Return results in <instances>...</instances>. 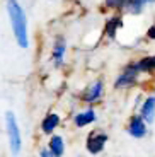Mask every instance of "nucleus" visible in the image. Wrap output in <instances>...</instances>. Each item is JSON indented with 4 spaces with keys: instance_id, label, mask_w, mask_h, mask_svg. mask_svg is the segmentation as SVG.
<instances>
[{
    "instance_id": "nucleus-5",
    "label": "nucleus",
    "mask_w": 155,
    "mask_h": 157,
    "mask_svg": "<svg viewBox=\"0 0 155 157\" xmlns=\"http://www.w3.org/2000/svg\"><path fill=\"white\" fill-rule=\"evenodd\" d=\"M109 142V135L106 133L104 130H92L89 132L85 137V142H84V147H85V152L89 155H101L106 150Z\"/></svg>"
},
{
    "instance_id": "nucleus-16",
    "label": "nucleus",
    "mask_w": 155,
    "mask_h": 157,
    "mask_svg": "<svg viewBox=\"0 0 155 157\" xmlns=\"http://www.w3.org/2000/svg\"><path fill=\"white\" fill-rule=\"evenodd\" d=\"M145 36H147V39H150V41H155V24L148 26V29H147V33H145Z\"/></svg>"
},
{
    "instance_id": "nucleus-11",
    "label": "nucleus",
    "mask_w": 155,
    "mask_h": 157,
    "mask_svg": "<svg viewBox=\"0 0 155 157\" xmlns=\"http://www.w3.org/2000/svg\"><path fill=\"white\" fill-rule=\"evenodd\" d=\"M46 149L53 154L55 157H65L66 154V142H65V137L60 133H53L48 137V142H46Z\"/></svg>"
},
{
    "instance_id": "nucleus-17",
    "label": "nucleus",
    "mask_w": 155,
    "mask_h": 157,
    "mask_svg": "<svg viewBox=\"0 0 155 157\" xmlns=\"http://www.w3.org/2000/svg\"><path fill=\"white\" fill-rule=\"evenodd\" d=\"M38 155H39V157H55L53 154H51L50 150L46 149V145H43V147H39V150H38Z\"/></svg>"
},
{
    "instance_id": "nucleus-2",
    "label": "nucleus",
    "mask_w": 155,
    "mask_h": 157,
    "mask_svg": "<svg viewBox=\"0 0 155 157\" xmlns=\"http://www.w3.org/2000/svg\"><path fill=\"white\" fill-rule=\"evenodd\" d=\"M4 125H5V135H7V144L9 150L14 157H19L22 152L24 142H22V132H21L19 121L14 111H7L4 116Z\"/></svg>"
},
{
    "instance_id": "nucleus-1",
    "label": "nucleus",
    "mask_w": 155,
    "mask_h": 157,
    "mask_svg": "<svg viewBox=\"0 0 155 157\" xmlns=\"http://www.w3.org/2000/svg\"><path fill=\"white\" fill-rule=\"evenodd\" d=\"M5 10L9 16V22L12 28V36L16 39L19 48L26 50L29 48V24L24 7L19 0H7L5 2Z\"/></svg>"
},
{
    "instance_id": "nucleus-15",
    "label": "nucleus",
    "mask_w": 155,
    "mask_h": 157,
    "mask_svg": "<svg viewBox=\"0 0 155 157\" xmlns=\"http://www.w3.org/2000/svg\"><path fill=\"white\" fill-rule=\"evenodd\" d=\"M124 2H126V0H104V5H106V9H109V10L121 12L123 7H124Z\"/></svg>"
},
{
    "instance_id": "nucleus-20",
    "label": "nucleus",
    "mask_w": 155,
    "mask_h": 157,
    "mask_svg": "<svg viewBox=\"0 0 155 157\" xmlns=\"http://www.w3.org/2000/svg\"><path fill=\"white\" fill-rule=\"evenodd\" d=\"M51 2H53V0H51Z\"/></svg>"
},
{
    "instance_id": "nucleus-8",
    "label": "nucleus",
    "mask_w": 155,
    "mask_h": 157,
    "mask_svg": "<svg viewBox=\"0 0 155 157\" xmlns=\"http://www.w3.org/2000/svg\"><path fill=\"white\" fill-rule=\"evenodd\" d=\"M66 39L62 34H58L53 39V44H51V63H53L55 68H62L63 63L66 58Z\"/></svg>"
},
{
    "instance_id": "nucleus-3",
    "label": "nucleus",
    "mask_w": 155,
    "mask_h": 157,
    "mask_svg": "<svg viewBox=\"0 0 155 157\" xmlns=\"http://www.w3.org/2000/svg\"><path fill=\"white\" fill-rule=\"evenodd\" d=\"M142 80V72L138 70L136 60H130L128 63H124L121 72L116 75L114 82H112V89L114 90H128L136 87Z\"/></svg>"
},
{
    "instance_id": "nucleus-4",
    "label": "nucleus",
    "mask_w": 155,
    "mask_h": 157,
    "mask_svg": "<svg viewBox=\"0 0 155 157\" xmlns=\"http://www.w3.org/2000/svg\"><path fill=\"white\" fill-rule=\"evenodd\" d=\"M104 94H106V84H104V80H102V78H94V80H90V82L84 87V90L80 92L78 99H80L82 104L94 108L96 104L102 102Z\"/></svg>"
},
{
    "instance_id": "nucleus-18",
    "label": "nucleus",
    "mask_w": 155,
    "mask_h": 157,
    "mask_svg": "<svg viewBox=\"0 0 155 157\" xmlns=\"http://www.w3.org/2000/svg\"><path fill=\"white\" fill-rule=\"evenodd\" d=\"M152 92H153V96H155V84L152 86Z\"/></svg>"
},
{
    "instance_id": "nucleus-9",
    "label": "nucleus",
    "mask_w": 155,
    "mask_h": 157,
    "mask_svg": "<svg viewBox=\"0 0 155 157\" xmlns=\"http://www.w3.org/2000/svg\"><path fill=\"white\" fill-rule=\"evenodd\" d=\"M60 125H62V116H60V113H56V111H48L41 118V121H39V132L44 137H50V135L56 133V130L60 128Z\"/></svg>"
},
{
    "instance_id": "nucleus-12",
    "label": "nucleus",
    "mask_w": 155,
    "mask_h": 157,
    "mask_svg": "<svg viewBox=\"0 0 155 157\" xmlns=\"http://www.w3.org/2000/svg\"><path fill=\"white\" fill-rule=\"evenodd\" d=\"M123 28V16L121 14H114V16L108 17L106 19V24H104V36L108 39H116L119 29Z\"/></svg>"
},
{
    "instance_id": "nucleus-6",
    "label": "nucleus",
    "mask_w": 155,
    "mask_h": 157,
    "mask_svg": "<svg viewBox=\"0 0 155 157\" xmlns=\"http://www.w3.org/2000/svg\"><path fill=\"white\" fill-rule=\"evenodd\" d=\"M124 130H126L128 137H131L133 140H143V138L148 135V125L145 123V120L140 116L136 111L133 114H130Z\"/></svg>"
},
{
    "instance_id": "nucleus-13",
    "label": "nucleus",
    "mask_w": 155,
    "mask_h": 157,
    "mask_svg": "<svg viewBox=\"0 0 155 157\" xmlns=\"http://www.w3.org/2000/svg\"><path fill=\"white\" fill-rule=\"evenodd\" d=\"M150 5H155V0H126L121 12L130 14V16H140Z\"/></svg>"
},
{
    "instance_id": "nucleus-19",
    "label": "nucleus",
    "mask_w": 155,
    "mask_h": 157,
    "mask_svg": "<svg viewBox=\"0 0 155 157\" xmlns=\"http://www.w3.org/2000/svg\"><path fill=\"white\" fill-rule=\"evenodd\" d=\"M77 157H87V155H77Z\"/></svg>"
},
{
    "instance_id": "nucleus-14",
    "label": "nucleus",
    "mask_w": 155,
    "mask_h": 157,
    "mask_svg": "<svg viewBox=\"0 0 155 157\" xmlns=\"http://www.w3.org/2000/svg\"><path fill=\"white\" fill-rule=\"evenodd\" d=\"M138 70L142 75H153L155 74V55H143L136 60Z\"/></svg>"
},
{
    "instance_id": "nucleus-7",
    "label": "nucleus",
    "mask_w": 155,
    "mask_h": 157,
    "mask_svg": "<svg viewBox=\"0 0 155 157\" xmlns=\"http://www.w3.org/2000/svg\"><path fill=\"white\" fill-rule=\"evenodd\" d=\"M97 120H99V114H97L96 108L87 106L84 109H78L74 113V116H72V125L75 128L82 130V128H87V126H92Z\"/></svg>"
},
{
    "instance_id": "nucleus-10",
    "label": "nucleus",
    "mask_w": 155,
    "mask_h": 157,
    "mask_svg": "<svg viewBox=\"0 0 155 157\" xmlns=\"http://www.w3.org/2000/svg\"><path fill=\"white\" fill-rule=\"evenodd\" d=\"M136 113L143 118L148 126L153 125L155 123V96L150 94V96H147V98H143V101L140 102Z\"/></svg>"
}]
</instances>
